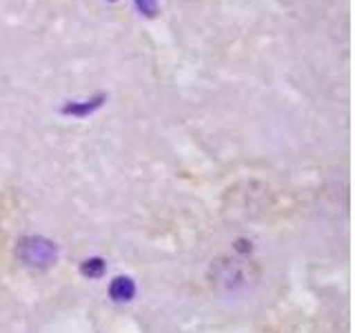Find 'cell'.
Segmentation results:
<instances>
[{"label":"cell","instance_id":"1","mask_svg":"<svg viewBox=\"0 0 355 333\" xmlns=\"http://www.w3.org/2000/svg\"><path fill=\"white\" fill-rule=\"evenodd\" d=\"M105 96H96L92 100H87V103H71V105H64L62 111L64 114H71V116H87L92 114V111H96L100 105H103Z\"/></svg>","mask_w":355,"mask_h":333},{"label":"cell","instance_id":"3","mask_svg":"<svg viewBox=\"0 0 355 333\" xmlns=\"http://www.w3.org/2000/svg\"><path fill=\"white\" fill-rule=\"evenodd\" d=\"M109 3H114V0H109Z\"/></svg>","mask_w":355,"mask_h":333},{"label":"cell","instance_id":"2","mask_svg":"<svg viewBox=\"0 0 355 333\" xmlns=\"http://www.w3.org/2000/svg\"><path fill=\"white\" fill-rule=\"evenodd\" d=\"M133 5H136V9L144 18H155V16H158V11H160L158 0H133Z\"/></svg>","mask_w":355,"mask_h":333}]
</instances>
